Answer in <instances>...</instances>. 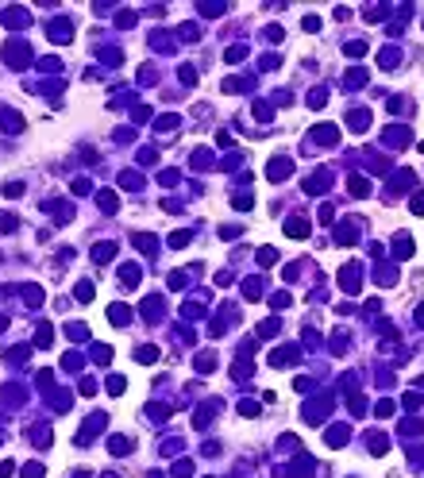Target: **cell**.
Segmentation results:
<instances>
[{
  "label": "cell",
  "instance_id": "6da1fadb",
  "mask_svg": "<svg viewBox=\"0 0 424 478\" xmlns=\"http://www.w3.org/2000/svg\"><path fill=\"white\" fill-rule=\"evenodd\" d=\"M285 231H289L293 239H301V235H309V220H301V216H293V220L285 224Z\"/></svg>",
  "mask_w": 424,
  "mask_h": 478
},
{
  "label": "cell",
  "instance_id": "7a4b0ae2",
  "mask_svg": "<svg viewBox=\"0 0 424 478\" xmlns=\"http://www.w3.org/2000/svg\"><path fill=\"white\" fill-rule=\"evenodd\" d=\"M51 39H54V43H70V23H66V19H62V23L54 19V23H51Z\"/></svg>",
  "mask_w": 424,
  "mask_h": 478
},
{
  "label": "cell",
  "instance_id": "3957f363",
  "mask_svg": "<svg viewBox=\"0 0 424 478\" xmlns=\"http://www.w3.org/2000/svg\"><path fill=\"white\" fill-rule=\"evenodd\" d=\"M112 255H116V247H112V243H97V251H93V259H97V263H108Z\"/></svg>",
  "mask_w": 424,
  "mask_h": 478
},
{
  "label": "cell",
  "instance_id": "277c9868",
  "mask_svg": "<svg viewBox=\"0 0 424 478\" xmlns=\"http://www.w3.org/2000/svg\"><path fill=\"white\" fill-rule=\"evenodd\" d=\"M108 320H112V324H127V305H112V309H108Z\"/></svg>",
  "mask_w": 424,
  "mask_h": 478
},
{
  "label": "cell",
  "instance_id": "5b68a950",
  "mask_svg": "<svg viewBox=\"0 0 424 478\" xmlns=\"http://www.w3.org/2000/svg\"><path fill=\"white\" fill-rule=\"evenodd\" d=\"M351 193H355V197H367V193H371V181H363V177H351Z\"/></svg>",
  "mask_w": 424,
  "mask_h": 478
},
{
  "label": "cell",
  "instance_id": "8992f818",
  "mask_svg": "<svg viewBox=\"0 0 424 478\" xmlns=\"http://www.w3.org/2000/svg\"><path fill=\"white\" fill-rule=\"evenodd\" d=\"M135 359H139V363H155V359H159V351H155V347H139V351H135Z\"/></svg>",
  "mask_w": 424,
  "mask_h": 478
},
{
  "label": "cell",
  "instance_id": "52a82bcc",
  "mask_svg": "<svg viewBox=\"0 0 424 478\" xmlns=\"http://www.w3.org/2000/svg\"><path fill=\"white\" fill-rule=\"evenodd\" d=\"M185 243H189V231H174L170 235V247H185Z\"/></svg>",
  "mask_w": 424,
  "mask_h": 478
},
{
  "label": "cell",
  "instance_id": "ba28073f",
  "mask_svg": "<svg viewBox=\"0 0 424 478\" xmlns=\"http://www.w3.org/2000/svg\"><path fill=\"white\" fill-rule=\"evenodd\" d=\"M174 475H177V478H189V475H193V463H174Z\"/></svg>",
  "mask_w": 424,
  "mask_h": 478
},
{
  "label": "cell",
  "instance_id": "9c48e42d",
  "mask_svg": "<svg viewBox=\"0 0 424 478\" xmlns=\"http://www.w3.org/2000/svg\"><path fill=\"white\" fill-rule=\"evenodd\" d=\"M239 413H247V417H255V413H259V405H255V401H239Z\"/></svg>",
  "mask_w": 424,
  "mask_h": 478
},
{
  "label": "cell",
  "instance_id": "30bf717a",
  "mask_svg": "<svg viewBox=\"0 0 424 478\" xmlns=\"http://www.w3.org/2000/svg\"><path fill=\"white\" fill-rule=\"evenodd\" d=\"M23 478H43V467H39V463H31V467L23 471Z\"/></svg>",
  "mask_w": 424,
  "mask_h": 478
},
{
  "label": "cell",
  "instance_id": "8fae6325",
  "mask_svg": "<svg viewBox=\"0 0 424 478\" xmlns=\"http://www.w3.org/2000/svg\"><path fill=\"white\" fill-rule=\"evenodd\" d=\"M413 212H424V193L417 197V201H413Z\"/></svg>",
  "mask_w": 424,
  "mask_h": 478
}]
</instances>
